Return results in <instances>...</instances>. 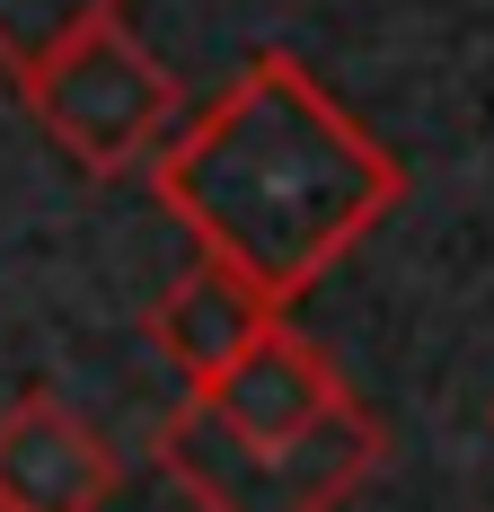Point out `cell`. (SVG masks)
Returning <instances> with one entry per match:
<instances>
[{"label": "cell", "mask_w": 494, "mask_h": 512, "mask_svg": "<svg viewBox=\"0 0 494 512\" xmlns=\"http://www.w3.org/2000/svg\"><path fill=\"white\" fill-rule=\"evenodd\" d=\"M150 195L195 256L292 309L406 204V159L353 124L300 53L265 45L177 142L150 151Z\"/></svg>", "instance_id": "obj_1"}, {"label": "cell", "mask_w": 494, "mask_h": 512, "mask_svg": "<svg viewBox=\"0 0 494 512\" xmlns=\"http://www.w3.org/2000/svg\"><path fill=\"white\" fill-rule=\"evenodd\" d=\"M150 460L195 512H345L389 468V424L345 398L300 442H247L203 398H177L150 433Z\"/></svg>", "instance_id": "obj_2"}, {"label": "cell", "mask_w": 494, "mask_h": 512, "mask_svg": "<svg viewBox=\"0 0 494 512\" xmlns=\"http://www.w3.org/2000/svg\"><path fill=\"white\" fill-rule=\"evenodd\" d=\"M186 398H203V407L221 415L230 433H247V442H300L309 424H327V415L345 407L353 389H345V371H336V354H327L318 336H300L292 318H274L230 371H212Z\"/></svg>", "instance_id": "obj_5"}, {"label": "cell", "mask_w": 494, "mask_h": 512, "mask_svg": "<svg viewBox=\"0 0 494 512\" xmlns=\"http://www.w3.org/2000/svg\"><path fill=\"white\" fill-rule=\"evenodd\" d=\"M27 115L45 124V142L62 159H80L89 177H124V168H150V151L168 142L177 124V71L115 18V27H89L80 45H62L53 62H36L18 80Z\"/></svg>", "instance_id": "obj_3"}, {"label": "cell", "mask_w": 494, "mask_h": 512, "mask_svg": "<svg viewBox=\"0 0 494 512\" xmlns=\"http://www.w3.org/2000/svg\"><path fill=\"white\" fill-rule=\"evenodd\" d=\"M133 0H0V71L27 80L36 62H53L62 45H80L89 27H115Z\"/></svg>", "instance_id": "obj_7"}, {"label": "cell", "mask_w": 494, "mask_h": 512, "mask_svg": "<svg viewBox=\"0 0 494 512\" xmlns=\"http://www.w3.org/2000/svg\"><path fill=\"white\" fill-rule=\"evenodd\" d=\"M274 318H292L283 301H265L247 274H230V265H212V256H195L159 301H150L142 318V336L159 345V354L186 371V389H203L212 371H230V362L274 327Z\"/></svg>", "instance_id": "obj_6"}, {"label": "cell", "mask_w": 494, "mask_h": 512, "mask_svg": "<svg viewBox=\"0 0 494 512\" xmlns=\"http://www.w3.org/2000/svg\"><path fill=\"white\" fill-rule=\"evenodd\" d=\"M124 486L115 442L53 389L0 407V504L9 512H106Z\"/></svg>", "instance_id": "obj_4"}, {"label": "cell", "mask_w": 494, "mask_h": 512, "mask_svg": "<svg viewBox=\"0 0 494 512\" xmlns=\"http://www.w3.org/2000/svg\"><path fill=\"white\" fill-rule=\"evenodd\" d=\"M0 512H9V504H0Z\"/></svg>", "instance_id": "obj_8"}]
</instances>
